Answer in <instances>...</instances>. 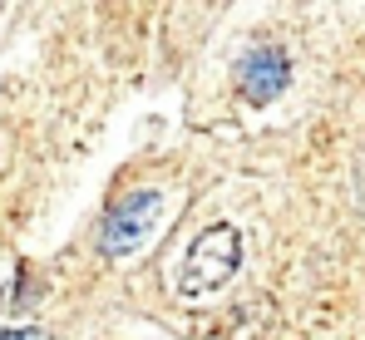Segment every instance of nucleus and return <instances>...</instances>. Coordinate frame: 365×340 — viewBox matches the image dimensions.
Returning <instances> with one entry per match:
<instances>
[{"instance_id": "f257e3e1", "label": "nucleus", "mask_w": 365, "mask_h": 340, "mask_svg": "<svg viewBox=\"0 0 365 340\" xmlns=\"http://www.w3.org/2000/svg\"><path fill=\"white\" fill-rule=\"evenodd\" d=\"M237 267H242V232L232 222H212L187 242L178 267V291L182 296H212L237 277Z\"/></svg>"}, {"instance_id": "f03ea898", "label": "nucleus", "mask_w": 365, "mask_h": 340, "mask_svg": "<svg viewBox=\"0 0 365 340\" xmlns=\"http://www.w3.org/2000/svg\"><path fill=\"white\" fill-rule=\"evenodd\" d=\"M163 222V192L158 187H138V192H123L119 202L104 212V227H99V252L104 257H133Z\"/></svg>"}, {"instance_id": "7ed1b4c3", "label": "nucleus", "mask_w": 365, "mask_h": 340, "mask_svg": "<svg viewBox=\"0 0 365 340\" xmlns=\"http://www.w3.org/2000/svg\"><path fill=\"white\" fill-rule=\"evenodd\" d=\"M237 84H242L247 104H272V99L292 84V59H287V50L257 45V50L242 59V69H237Z\"/></svg>"}, {"instance_id": "20e7f679", "label": "nucleus", "mask_w": 365, "mask_h": 340, "mask_svg": "<svg viewBox=\"0 0 365 340\" xmlns=\"http://www.w3.org/2000/svg\"><path fill=\"white\" fill-rule=\"evenodd\" d=\"M0 340H45V331H35V326H10V331H0Z\"/></svg>"}]
</instances>
